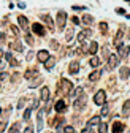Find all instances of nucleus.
<instances>
[{
  "instance_id": "nucleus-1",
  "label": "nucleus",
  "mask_w": 130,
  "mask_h": 133,
  "mask_svg": "<svg viewBox=\"0 0 130 133\" xmlns=\"http://www.w3.org/2000/svg\"><path fill=\"white\" fill-rule=\"evenodd\" d=\"M72 90H73V82H72L70 79L62 78L60 82H59V94H62V95H68Z\"/></svg>"
},
{
  "instance_id": "nucleus-2",
  "label": "nucleus",
  "mask_w": 130,
  "mask_h": 133,
  "mask_svg": "<svg viewBox=\"0 0 130 133\" xmlns=\"http://www.w3.org/2000/svg\"><path fill=\"white\" fill-rule=\"evenodd\" d=\"M86 105H87V95H86V94H83L81 97H78V98H75V100H73V108H75L76 111L84 109V108H86Z\"/></svg>"
},
{
  "instance_id": "nucleus-3",
  "label": "nucleus",
  "mask_w": 130,
  "mask_h": 133,
  "mask_svg": "<svg viewBox=\"0 0 130 133\" xmlns=\"http://www.w3.org/2000/svg\"><path fill=\"white\" fill-rule=\"evenodd\" d=\"M94 103L97 106H103L106 103V92L105 90H99L95 95H94Z\"/></svg>"
},
{
  "instance_id": "nucleus-4",
  "label": "nucleus",
  "mask_w": 130,
  "mask_h": 133,
  "mask_svg": "<svg viewBox=\"0 0 130 133\" xmlns=\"http://www.w3.org/2000/svg\"><path fill=\"white\" fill-rule=\"evenodd\" d=\"M128 54H130V46L128 44H122V46L118 48V57L121 60H125L128 57Z\"/></svg>"
},
{
  "instance_id": "nucleus-5",
  "label": "nucleus",
  "mask_w": 130,
  "mask_h": 133,
  "mask_svg": "<svg viewBox=\"0 0 130 133\" xmlns=\"http://www.w3.org/2000/svg\"><path fill=\"white\" fill-rule=\"evenodd\" d=\"M65 24H67V13H65V11H59L57 13V27L60 30H63Z\"/></svg>"
},
{
  "instance_id": "nucleus-6",
  "label": "nucleus",
  "mask_w": 130,
  "mask_h": 133,
  "mask_svg": "<svg viewBox=\"0 0 130 133\" xmlns=\"http://www.w3.org/2000/svg\"><path fill=\"white\" fill-rule=\"evenodd\" d=\"M90 35H92V30H90V29H84V30H81V32L78 33L76 41H78V43H84L86 38H89Z\"/></svg>"
},
{
  "instance_id": "nucleus-7",
  "label": "nucleus",
  "mask_w": 130,
  "mask_h": 133,
  "mask_svg": "<svg viewBox=\"0 0 130 133\" xmlns=\"http://www.w3.org/2000/svg\"><path fill=\"white\" fill-rule=\"evenodd\" d=\"M32 32H34L35 35H38V37H44V35H46V29H44L41 24H38V22L32 24Z\"/></svg>"
},
{
  "instance_id": "nucleus-8",
  "label": "nucleus",
  "mask_w": 130,
  "mask_h": 133,
  "mask_svg": "<svg viewBox=\"0 0 130 133\" xmlns=\"http://www.w3.org/2000/svg\"><path fill=\"white\" fill-rule=\"evenodd\" d=\"M119 57L116 56V54H111L109 57H108V70H114L116 66L119 65Z\"/></svg>"
},
{
  "instance_id": "nucleus-9",
  "label": "nucleus",
  "mask_w": 130,
  "mask_h": 133,
  "mask_svg": "<svg viewBox=\"0 0 130 133\" xmlns=\"http://www.w3.org/2000/svg\"><path fill=\"white\" fill-rule=\"evenodd\" d=\"M63 124H65V117H60V116H57V117H56V121L54 122H51V125L60 133L62 131V128H63Z\"/></svg>"
},
{
  "instance_id": "nucleus-10",
  "label": "nucleus",
  "mask_w": 130,
  "mask_h": 133,
  "mask_svg": "<svg viewBox=\"0 0 130 133\" xmlns=\"http://www.w3.org/2000/svg\"><path fill=\"white\" fill-rule=\"evenodd\" d=\"M40 18H41V21L46 24V29H49L51 32H53V30H56V29H54V21H53V19H51L48 14H41Z\"/></svg>"
},
{
  "instance_id": "nucleus-11",
  "label": "nucleus",
  "mask_w": 130,
  "mask_h": 133,
  "mask_svg": "<svg viewBox=\"0 0 130 133\" xmlns=\"http://www.w3.org/2000/svg\"><path fill=\"white\" fill-rule=\"evenodd\" d=\"M46 112V108H41L38 111V116H37V131H41L43 128V114Z\"/></svg>"
},
{
  "instance_id": "nucleus-12",
  "label": "nucleus",
  "mask_w": 130,
  "mask_h": 133,
  "mask_svg": "<svg viewBox=\"0 0 130 133\" xmlns=\"http://www.w3.org/2000/svg\"><path fill=\"white\" fill-rule=\"evenodd\" d=\"M48 59H49V52H48L46 49H41V51H38V52H37V60H38V62L44 63Z\"/></svg>"
},
{
  "instance_id": "nucleus-13",
  "label": "nucleus",
  "mask_w": 130,
  "mask_h": 133,
  "mask_svg": "<svg viewBox=\"0 0 130 133\" xmlns=\"http://www.w3.org/2000/svg\"><path fill=\"white\" fill-rule=\"evenodd\" d=\"M18 22H19V27H21V29H24V32L27 33V32H29V29H27V27H29V21H27L25 16L19 14V16H18Z\"/></svg>"
},
{
  "instance_id": "nucleus-14",
  "label": "nucleus",
  "mask_w": 130,
  "mask_h": 133,
  "mask_svg": "<svg viewBox=\"0 0 130 133\" xmlns=\"http://www.w3.org/2000/svg\"><path fill=\"white\" fill-rule=\"evenodd\" d=\"M51 98V94H49V87H43L40 90V100L41 102H49Z\"/></svg>"
},
{
  "instance_id": "nucleus-15",
  "label": "nucleus",
  "mask_w": 130,
  "mask_h": 133,
  "mask_svg": "<svg viewBox=\"0 0 130 133\" xmlns=\"http://www.w3.org/2000/svg\"><path fill=\"white\" fill-rule=\"evenodd\" d=\"M8 46H10V49H14V51H18V52H22V51H24V46H22V43H21V41H18V40L11 41Z\"/></svg>"
},
{
  "instance_id": "nucleus-16",
  "label": "nucleus",
  "mask_w": 130,
  "mask_h": 133,
  "mask_svg": "<svg viewBox=\"0 0 130 133\" xmlns=\"http://www.w3.org/2000/svg\"><path fill=\"white\" fill-rule=\"evenodd\" d=\"M122 37H124V30H122V29H119V30H118V33H116V38H114V46H116V48H119V46H122V44H124V43H122V41H124V40H122Z\"/></svg>"
},
{
  "instance_id": "nucleus-17",
  "label": "nucleus",
  "mask_w": 130,
  "mask_h": 133,
  "mask_svg": "<svg viewBox=\"0 0 130 133\" xmlns=\"http://www.w3.org/2000/svg\"><path fill=\"white\" fill-rule=\"evenodd\" d=\"M54 109H56L57 112H63L65 109H67V103H65L63 100H57L56 105H54Z\"/></svg>"
},
{
  "instance_id": "nucleus-18",
  "label": "nucleus",
  "mask_w": 130,
  "mask_h": 133,
  "mask_svg": "<svg viewBox=\"0 0 130 133\" xmlns=\"http://www.w3.org/2000/svg\"><path fill=\"white\" fill-rule=\"evenodd\" d=\"M78 71H79V63H78L76 60L70 62V65H68V73H70V75H76Z\"/></svg>"
},
{
  "instance_id": "nucleus-19",
  "label": "nucleus",
  "mask_w": 130,
  "mask_h": 133,
  "mask_svg": "<svg viewBox=\"0 0 130 133\" xmlns=\"http://www.w3.org/2000/svg\"><path fill=\"white\" fill-rule=\"evenodd\" d=\"M37 76H38V68H29L24 73V78L25 79H32V78H37Z\"/></svg>"
},
{
  "instance_id": "nucleus-20",
  "label": "nucleus",
  "mask_w": 130,
  "mask_h": 133,
  "mask_svg": "<svg viewBox=\"0 0 130 133\" xmlns=\"http://www.w3.org/2000/svg\"><path fill=\"white\" fill-rule=\"evenodd\" d=\"M43 82V78H40V76H37V78H32V81H29V87L30 89H35V87H38L40 84Z\"/></svg>"
},
{
  "instance_id": "nucleus-21",
  "label": "nucleus",
  "mask_w": 130,
  "mask_h": 133,
  "mask_svg": "<svg viewBox=\"0 0 130 133\" xmlns=\"http://www.w3.org/2000/svg\"><path fill=\"white\" fill-rule=\"evenodd\" d=\"M54 65H56V57H53V56H49V59H48L46 62H44V68L49 71V70H53L54 68Z\"/></svg>"
},
{
  "instance_id": "nucleus-22",
  "label": "nucleus",
  "mask_w": 130,
  "mask_h": 133,
  "mask_svg": "<svg viewBox=\"0 0 130 133\" xmlns=\"http://www.w3.org/2000/svg\"><path fill=\"white\" fill-rule=\"evenodd\" d=\"M124 131V124L116 121V122H113V133H122Z\"/></svg>"
},
{
  "instance_id": "nucleus-23",
  "label": "nucleus",
  "mask_w": 130,
  "mask_h": 133,
  "mask_svg": "<svg viewBox=\"0 0 130 133\" xmlns=\"http://www.w3.org/2000/svg\"><path fill=\"white\" fill-rule=\"evenodd\" d=\"M100 76H102V71H100V70H95V71H92V73L87 76V79L92 81V82H95V81H99V79H100Z\"/></svg>"
},
{
  "instance_id": "nucleus-24",
  "label": "nucleus",
  "mask_w": 130,
  "mask_h": 133,
  "mask_svg": "<svg viewBox=\"0 0 130 133\" xmlns=\"http://www.w3.org/2000/svg\"><path fill=\"white\" fill-rule=\"evenodd\" d=\"M87 51H89V54L95 56L97 51H99V43H97V41H90V44H89V48H87Z\"/></svg>"
},
{
  "instance_id": "nucleus-25",
  "label": "nucleus",
  "mask_w": 130,
  "mask_h": 133,
  "mask_svg": "<svg viewBox=\"0 0 130 133\" xmlns=\"http://www.w3.org/2000/svg\"><path fill=\"white\" fill-rule=\"evenodd\" d=\"M119 76H121V79H128V76H130V68L128 66H121Z\"/></svg>"
},
{
  "instance_id": "nucleus-26",
  "label": "nucleus",
  "mask_w": 130,
  "mask_h": 133,
  "mask_svg": "<svg viewBox=\"0 0 130 133\" xmlns=\"http://www.w3.org/2000/svg\"><path fill=\"white\" fill-rule=\"evenodd\" d=\"M5 59L8 60V63H10V65H13V66H19V62L13 57V54H11V52H6V54H5Z\"/></svg>"
},
{
  "instance_id": "nucleus-27",
  "label": "nucleus",
  "mask_w": 130,
  "mask_h": 133,
  "mask_svg": "<svg viewBox=\"0 0 130 133\" xmlns=\"http://www.w3.org/2000/svg\"><path fill=\"white\" fill-rule=\"evenodd\" d=\"M122 114L125 116V117H128V116H130V100H125V103L122 106Z\"/></svg>"
},
{
  "instance_id": "nucleus-28",
  "label": "nucleus",
  "mask_w": 130,
  "mask_h": 133,
  "mask_svg": "<svg viewBox=\"0 0 130 133\" xmlns=\"http://www.w3.org/2000/svg\"><path fill=\"white\" fill-rule=\"evenodd\" d=\"M100 124V116H94L87 121V127H94V125H99Z\"/></svg>"
},
{
  "instance_id": "nucleus-29",
  "label": "nucleus",
  "mask_w": 130,
  "mask_h": 133,
  "mask_svg": "<svg viewBox=\"0 0 130 133\" xmlns=\"http://www.w3.org/2000/svg\"><path fill=\"white\" fill-rule=\"evenodd\" d=\"M21 122H14L13 125H11V128L8 130V133H21Z\"/></svg>"
},
{
  "instance_id": "nucleus-30",
  "label": "nucleus",
  "mask_w": 130,
  "mask_h": 133,
  "mask_svg": "<svg viewBox=\"0 0 130 133\" xmlns=\"http://www.w3.org/2000/svg\"><path fill=\"white\" fill-rule=\"evenodd\" d=\"M97 131H99V133H108V124L100 122L99 125H97Z\"/></svg>"
},
{
  "instance_id": "nucleus-31",
  "label": "nucleus",
  "mask_w": 130,
  "mask_h": 133,
  "mask_svg": "<svg viewBox=\"0 0 130 133\" xmlns=\"http://www.w3.org/2000/svg\"><path fill=\"white\" fill-rule=\"evenodd\" d=\"M89 65L94 66V68H95V66H99V65H100V59L97 57V56H92V57L89 59Z\"/></svg>"
},
{
  "instance_id": "nucleus-32",
  "label": "nucleus",
  "mask_w": 130,
  "mask_h": 133,
  "mask_svg": "<svg viewBox=\"0 0 130 133\" xmlns=\"http://www.w3.org/2000/svg\"><path fill=\"white\" fill-rule=\"evenodd\" d=\"M81 21H83V24H84V25H90V24L94 22V18H92V16H89V14H84Z\"/></svg>"
},
{
  "instance_id": "nucleus-33",
  "label": "nucleus",
  "mask_w": 130,
  "mask_h": 133,
  "mask_svg": "<svg viewBox=\"0 0 130 133\" xmlns=\"http://www.w3.org/2000/svg\"><path fill=\"white\" fill-rule=\"evenodd\" d=\"M72 92H73V94H72L73 100H75V98H78V97H81V95L84 94V92H83V89H81V87H76V89H75V90H72Z\"/></svg>"
},
{
  "instance_id": "nucleus-34",
  "label": "nucleus",
  "mask_w": 130,
  "mask_h": 133,
  "mask_svg": "<svg viewBox=\"0 0 130 133\" xmlns=\"http://www.w3.org/2000/svg\"><path fill=\"white\" fill-rule=\"evenodd\" d=\"M108 112H109V106L105 103V105L102 106V111H100V117H105V116H108Z\"/></svg>"
},
{
  "instance_id": "nucleus-35",
  "label": "nucleus",
  "mask_w": 130,
  "mask_h": 133,
  "mask_svg": "<svg viewBox=\"0 0 130 133\" xmlns=\"http://www.w3.org/2000/svg\"><path fill=\"white\" fill-rule=\"evenodd\" d=\"M32 109H34V108H25V111H24V116H22V117H24V121H29V119H30Z\"/></svg>"
},
{
  "instance_id": "nucleus-36",
  "label": "nucleus",
  "mask_w": 130,
  "mask_h": 133,
  "mask_svg": "<svg viewBox=\"0 0 130 133\" xmlns=\"http://www.w3.org/2000/svg\"><path fill=\"white\" fill-rule=\"evenodd\" d=\"M25 41H27V44H30V46H32V44L35 43V41H34V37H32V35H30L29 32L25 33Z\"/></svg>"
},
{
  "instance_id": "nucleus-37",
  "label": "nucleus",
  "mask_w": 130,
  "mask_h": 133,
  "mask_svg": "<svg viewBox=\"0 0 130 133\" xmlns=\"http://www.w3.org/2000/svg\"><path fill=\"white\" fill-rule=\"evenodd\" d=\"M73 33H75V29H70V30L67 32V35H65L67 41H72V38H73Z\"/></svg>"
},
{
  "instance_id": "nucleus-38",
  "label": "nucleus",
  "mask_w": 130,
  "mask_h": 133,
  "mask_svg": "<svg viewBox=\"0 0 130 133\" xmlns=\"http://www.w3.org/2000/svg\"><path fill=\"white\" fill-rule=\"evenodd\" d=\"M10 29H11V32L14 33V35H16V37H18V35H19V27H18V25H13V24H11V25H10Z\"/></svg>"
},
{
  "instance_id": "nucleus-39",
  "label": "nucleus",
  "mask_w": 130,
  "mask_h": 133,
  "mask_svg": "<svg viewBox=\"0 0 130 133\" xmlns=\"http://www.w3.org/2000/svg\"><path fill=\"white\" fill-rule=\"evenodd\" d=\"M49 46H51V49H59V43H57V40H51Z\"/></svg>"
},
{
  "instance_id": "nucleus-40",
  "label": "nucleus",
  "mask_w": 130,
  "mask_h": 133,
  "mask_svg": "<svg viewBox=\"0 0 130 133\" xmlns=\"http://www.w3.org/2000/svg\"><path fill=\"white\" fill-rule=\"evenodd\" d=\"M10 78V75L6 73V71H2V73H0V81H6Z\"/></svg>"
},
{
  "instance_id": "nucleus-41",
  "label": "nucleus",
  "mask_w": 130,
  "mask_h": 133,
  "mask_svg": "<svg viewBox=\"0 0 130 133\" xmlns=\"http://www.w3.org/2000/svg\"><path fill=\"white\" fill-rule=\"evenodd\" d=\"M63 133H75V127H72V125L65 127V128H63Z\"/></svg>"
},
{
  "instance_id": "nucleus-42",
  "label": "nucleus",
  "mask_w": 130,
  "mask_h": 133,
  "mask_svg": "<svg viewBox=\"0 0 130 133\" xmlns=\"http://www.w3.org/2000/svg\"><path fill=\"white\" fill-rule=\"evenodd\" d=\"M100 29H102L103 33H106V32H108V24H106V22H100Z\"/></svg>"
},
{
  "instance_id": "nucleus-43",
  "label": "nucleus",
  "mask_w": 130,
  "mask_h": 133,
  "mask_svg": "<svg viewBox=\"0 0 130 133\" xmlns=\"http://www.w3.org/2000/svg\"><path fill=\"white\" fill-rule=\"evenodd\" d=\"M24 106H25V98H21V100H19V103H18V108L22 109Z\"/></svg>"
},
{
  "instance_id": "nucleus-44",
  "label": "nucleus",
  "mask_w": 130,
  "mask_h": 133,
  "mask_svg": "<svg viewBox=\"0 0 130 133\" xmlns=\"http://www.w3.org/2000/svg\"><path fill=\"white\" fill-rule=\"evenodd\" d=\"M5 128H6V121H2L0 122V133H3Z\"/></svg>"
},
{
  "instance_id": "nucleus-45",
  "label": "nucleus",
  "mask_w": 130,
  "mask_h": 133,
  "mask_svg": "<svg viewBox=\"0 0 130 133\" xmlns=\"http://www.w3.org/2000/svg\"><path fill=\"white\" fill-rule=\"evenodd\" d=\"M24 133H35V131H34V127H32V125L25 127V128H24Z\"/></svg>"
},
{
  "instance_id": "nucleus-46",
  "label": "nucleus",
  "mask_w": 130,
  "mask_h": 133,
  "mask_svg": "<svg viewBox=\"0 0 130 133\" xmlns=\"http://www.w3.org/2000/svg\"><path fill=\"white\" fill-rule=\"evenodd\" d=\"M72 22H73V25H78V24H79L78 16H72Z\"/></svg>"
},
{
  "instance_id": "nucleus-47",
  "label": "nucleus",
  "mask_w": 130,
  "mask_h": 133,
  "mask_svg": "<svg viewBox=\"0 0 130 133\" xmlns=\"http://www.w3.org/2000/svg\"><path fill=\"white\" fill-rule=\"evenodd\" d=\"M102 56H103L105 59H108V57H109V56H108V48H106V46L103 48V54H102Z\"/></svg>"
},
{
  "instance_id": "nucleus-48",
  "label": "nucleus",
  "mask_w": 130,
  "mask_h": 133,
  "mask_svg": "<svg viewBox=\"0 0 130 133\" xmlns=\"http://www.w3.org/2000/svg\"><path fill=\"white\" fill-rule=\"evenodd\" d=\"M19 76H21L19 73H14V75H13V81H14V82H18V81H19Z\"/></svg>"
},
{
  "instance_id": "nucleus-49",
  "label": "nucleus",
  "mask_w": 130,
  "mask_h": 133,
  "mask_svg": "<svg viewBox=\"0 0 130 133\" xmlns=\"http://www.w3.org/2000/svg\"><path fill=\"white\" fill-rule=\"evenodd\" d=\"M73 10H75V11H83V10H86V6H75V5H73Z\"/></svg>"
},
{
  "instance_id": "nucleus-50",
  "label": "nucleus",
  "mask_w": 130,
  "mask_h": 133,
  "mask_svg": "<svg viewBox=\"0 0 130 133\" xmlns=\"http://www.w3.org/2000/svg\"><path fill=\"white\" fill-rule=\"evenodd\" d=\"M116 13L118 14H125V10L124 8H116Z\"/></svg>"
},
{
  "instance_id": "nucleus-51",
  "label": "nucleus",
  "mask_w": 130,
  "mask_h": 133,
  "mask_svg": "<svg viewBox=\"0 0 130 133\" xmlns=\"http://www.w3.org/2000/svg\"><path fill=\"white\" fill-rule=\"evenodd\" d=\"M90 127H86V128H83V130H81V133H90V130H89Z\"/></svg>"
},
{
  "instance_id": "nucleus-52",
  "label": "nucleus",
  "mask_w": 130,
  "mask_h": 133,
  "mask_svg": "<svg viewBox=\"0 0 130 133\" xmlns=\"http://www.w3.org/2000/svg\"><path fill=\"white\" fill-rule=\"evenodd\" d=\"M0 41H5V33L0 32Z\"/></svg>"
},
{
  "instance_id": "nucleus-53",
  "label": "nucleus",
  "mask_w": 130,
  "mask_h": 133,
  "mask_svg": "<svg viewBox=\"0 0 130 133\" xmlns=\"http://www.w3.org/2000/svg\"><path fill=\"white\" fill-rule=\"evenodd\" d=\"M18 6H19V8L22 10V8H25V3H22V2H19V3H18Z\"/></svg>"
},
{
  "instance_id": "nucleus-54",
  "label": "nucleus",
  "mask_w": 130,
  "mask_h": 133,
  "mask_svg": "<svg viewBox=\"0 0 130 133\" xmlns=\"http://www.w3.org/2000/svg\"><path fill=\"white\" fill-rule=\"evenodd\" d=\"M32 56H34V52H29V54H27V60H30V59H32Z\"/></svg>"
},
{
  "instance_id": "nucleus-55",
  "label": "nucleus",
  "mask_w": 130,
  "mask_h": 133,
  "mask_svg": "<svg viewBox=\"0 0 130 133\" xmlns=\"http://www.w3.org/2000/svg\"><path fill=\"white\" fill-rule=\"evenodd\" d=\"M3 56H5V54H3V52H2V49H0V59H2V57H3Z\"/></svg>"
},
{
  "instance_id": "nucleus-56",
  "label": "nucleus",
  "mask_w": 130,
  "mask_h": 133,
  "mask_svg": "<svg viewBox=\"0 0 130 133\" xmlns=\"http://www.w3.org/2000/svg\"><path fill=\"white\" fill-rule=\"evenodd\" d=\"M127 37H128V38H130V29H128V32H127Z\"/></svg>"
},
{
  "instance_id": "nucleus-57",
  "label": "nucleus",
  "mask_w": 130,
  "mask_h": 133,
  "mask_svg": "<svg viewBox=\"0 0 130 133\" xmlns=\"http://www.w3.org/2000/svg\"><path fill=\"white\" fill-rule=\"evenodd\" d=\"M125 2H128V3H130V0H125Z\"/></svg>"
},
{
  "instance_id": "nucleus-58",
  "label": "nucleus",
  "mask_w": 130,
  "mask_h": 133,
  "mask_svg": "<svg viewBox=\"0 0 130 133\" xmlns=\"http://www.w3.org/2000/svg\"><path fill=\"white\" fill-rule=\"evenodd\" d=\"M0 114H2V109H0Z\"/></svg>"
},
{
  "instance_id": "nucleus-59",
  "label": "nucleus",
  "mask_w": 130,
  "mask_h": 133,
  "mask_svg": "<svg viewBox=\"0 0 130 133\" xmlns=\"http://www.w3.org/2000/svg\"><path fill=\"white\" fill-rule=\"evenodd\" d=\"M90 133H92V131H90Z\"/></svg>"
}]
</instances>
